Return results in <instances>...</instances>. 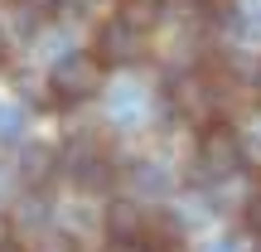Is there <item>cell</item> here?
<instances>
[{"instance_id":"7a4b0ae2","label":"cell","mask_w":261,"mask_h":252,"mask_svg":"<svg viewBox=\"0 0 261 252\" xmlns=\"http://www.w3.org/2000/svg\"><path fill=\"white\" fill-rule=\"evenodd\" d=\"M102 73L107 68L97 63V54H68V58H58L54 63V73H48V87H54V97L58 102H87V97H97L102 93Z\"/></svg>"},{"instance_id":"6da1fadb","label":"cell","mask_w":261,"mask_h":252,"mask_svg":"<svg viewBox=\"0 0 261 252\" xmlns=\"http://www.w3.org/2000/svg\"><path fill=\"white\" fill-rule=\"evenodd\" d=\"M223 93H227V78L223 73H213V68H194V73H179L174 83H169V107H174L179 122L208 131V126H218Z\"/></svg>"},{"instance_id":"52a82bcc","label":"cell","mask_w":261,"mask_h":252,"mask_svg":"<svg viewBox=\"0 0 261 252\" xmlns=\"http://www.w3.org/2000/svg\"><path fill=\"white\" fill-rule=\"evenodd\" d=\"M0 252H29V247H19V243H5V247H0Z\"/></svg>"},{"instance_id":"8992f818","label":"cell","mask_w":261,"mask_h":252,"mask_svg":"<svg viewBox=\"0 0 261 252\" xmlns=\"http://www.w3.org/2000/svg\"><path fill=\"white\" fill-rule=\"evenodd\" d=\"M5 243H15V233H10V218H0V247Z\"/></svg>"},{"instance_id":"9c48e42d","label":"cell","mask_w":261,"mask_h":252,"mask_svg":"<svg viewBox=\"0 0 261 252\" xmlns=\"http://www.w3.org/2000/svg\"><path fill=\"white\" fill-rule=\"evenodd\" d=\"M0 63H5V58H0Z\"/></svg>"},{"instance_id":"5b68a950","label":"cell","mask_w":261,"mask_h":252,"mask_svg":"<svg viewBox=\"0 0 261 252\" xmlns=\"http://www.w3.org/2000/svg\"><path fill=\"white\" fill-rule=\"evenodd\" d=\"M44 170H54V150H44V146H29V150H24V175H29V179H39Z\"/></svg>"},{"instance_id":"3957f363","label":"cell","mask_w":261,"mask_h":252,"mask_svg":"<svg viewBox=\"0 0 261 252\" xmlns=\"http://www.w3.org/2000/svg\"><path fill=\"white\" fill-rule=\"evenodd\" d=\"M237 165H242V136L227 122L198 131V150H194V175L198 179H227Z\"/></svg>"},{"instance_id":"ba28073f","label":"cell","mask_w":261,"mask_h":252,"mask_svg":"<svg viewBox=\"0 0 261 252\" xmlns=\"http://www.w3.org/2000/svg\"><path fill=\"white\" fill-rule=\"evenodd\" d=\"M256 97H261V73H256Z\"/></svg>"},{"instance_id":"277c9868","label":"cell","mask_w":261,"mask_h":252,"mask_svg":"<svg viewBox=\"0 0 261 252\" xmlns=\"http://www.w3.org/2000/svg\"><path fill=\"white\" fill-rule=\"evenodd\" d=\"M92 54H97V63H102V68H130V63L145 58V34L116 15V19H107V25L97 29Z\"/></svg>"}]
</instances>
